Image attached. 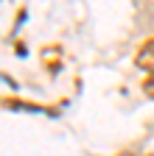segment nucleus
I'll list each match as a JSON object with an SVG mask.
<instances>
[{
  "label": "nucleus",
  "instance_id": "nucleus-1",
  "mask_svg": "<svg viewBox=\"0 0 154 156\" xmlns=\"http://www.w3.org/2000/svg\"><path fill=\"white\" fill-rule=\"evenodd\" d=\"M134 67L143 70L146 75H154V39H146L137 48V53H134Z\"/></svg>",
  "mask_w": 154,
  "mask_h": 156
},
{
  "label": "nucleus",
  "instance_id": "nucleus-2",
  "mask_svg": "<svg viewBox=\"0 0 154 156\" xmlns=\"http://www.w3.org/2000/svg\"><path fill=\"white\" fill-rule=\"evenodd\" d=\"M143 92H146V98L154 101V75H146L143 78Z\"/></svg>",
  "mask_w": 154,
  "mask_h": 156
},
{
  "label": "nucleus",
  "instance_id": "nucleus-3",
  "mask_svg": "<svg viewBox=\"0 0 154 156\" xmlns=\"http://www.w3.org/2000/svg\"><path fill=\"white\" fill-rule=\"evenodd\" d=\"M118 156H132V153H118Z\"/></svg>",
  "mask_w": 154,
  "mask_h": 156
}]
</instances>
